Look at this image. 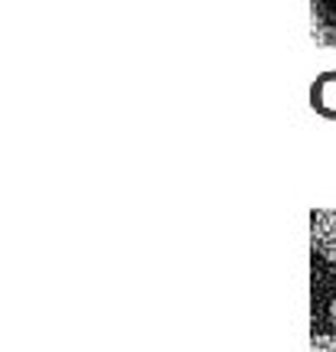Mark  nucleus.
Segmentation results:
<instances>
[{
	"instance_id": "3",
	"label": "nucleus",
	"mask_w": 336,
	"mask_h": 352,
	"mask_svg": "<svg viewBox=\"0 0 336 352\" xmlns=\"http://www.w3.org/2000/svg\"><path fill=\"white\" fill-rule=\"evenodd\" d=\"M330 320H333V329H336V300H333V307H330Z\"/></svg>"
},
{
	"instance_id": "2",
	"label": "nucleus",
	"mask_w": 336,
	"mask_h": 352,
	"mask_svg": "<svg viewBox=\"0 0 336 352\" xmlns=\"http://www.w3.org/2000/svg\"><path fill=\"white\" fill-rule=\"evenodd\" d=\"M311 352H336V340L326 333H317L311 340Z\"/></svg>"
},
{
	"instance_id": "1",
	"label": "nucleus",
	"mask_w": 336,
	"mask_h": 352,
	"mask_svg": "<svg viewBox=\"0 0 336 352\" xmlns=\"http://www.w3.org/2000/svg\"><path fill=\"white\" fill-rule=\"evenodd\" d=\"M311 241L317 254L336 264V212H313L311 222Z\"/></svg>"
}]
</instances>
